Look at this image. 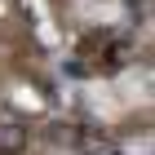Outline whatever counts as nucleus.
<instances>
[{
	"label": "nucleus",
	"instance_id": "1",
	"mask_svg": "<svg viewBox=\"0 0 155 155\" xmlns=\"http://www.w3.org/2000/svg\"><path fill=\"white\" fill-rule=\"evenodd\" d=\"M22 146H27V129L22 124H13V120L0 124V155H18Z\"/></svg>",
	"mask_w": 155,
	"mask_h": 155
}]
</instances>
